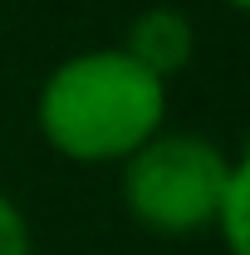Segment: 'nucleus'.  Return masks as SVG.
<instances>
[{
    "label": "nucleus",
    "mask_w": 250,
    "mask_h": 255,
    "mask_svg": "<svg viewBox=\"0 0 250 255\" xmlns=\"http://www.w3.org/2000/svg\"><path fill=\"white\" fill-rule=\"evenodd\" d=\"M167 128V84L123 44L59 59L34 94V132L74 167H123Z\"/></svg>",
    "instance_id": "1"
},
{
    "label": "nucleus",
    "mask_w": 250,
    "mask_h": 255,
    "mask_svg": "<svg viewBox=\"0 0 250 255\" xmlns=\"http://www.w3.org/2000/svg\"><path fill=\"white\" fill-rule=\"evenodd\" d=\"M246 152H226L216 137L187 132V128H162L152 142H142L123 162V191L127 216L167 241L206 236L216 221V206Z\"/></svg>",
    "instance_id": "2"
},
{
    "label": "nucleus",
    "mask_w": 250,
    "mask_h": 255,
    "mask_svg": "<svg viewBox=\"0 0 250 255\" xmlns=\"http://www.w3.org/2000/svg\"><path fill=\"white\" fill-rule=\"evenodd\" d=\"M118 44L147 74H157L162 84H172L196 59V25H191L187 10H177V5H147V10H137L127 20V30H123Z\"/></svg>",
    "instance_id": "3"
},
{
    "label": "nucleus",
    "mask_w": 250,
    "mask_h": 255,
    "mask_svg": "<svg viewBox=\"0 0 250 255\" xmlns=\"http://www.w3.org/2000/svg\"><path fill=\"white\" fill-rule=\"evenodd\" d=\"M211 236L221 241L226 255H250V157L236 167L231 187H226V196H221Z\"/></svg>",
    "instance_id": "4"
},
{
    "label": "nucleus",
    "mask_w": 250,
    "mask_h": 255,
    "mask_svg": "<svg viewBox=\"0 0 250 255\" xmlns=\"http://www.w3.org/2000/svg\"><path fill=\"white\" fill-rule=\"evenodd\" d=\"M0 255H34L30 221H25V211L10 191H0Z\"/></svg>",
    "instance_id": "5"
},
{
    "label": "nucleus",
    "mask_w": 250,
    "mask_h": 255,
    "mask_svg": "<svg viewBox=\"0 0 250 255\" xmlns=\"http://www.w3.org/2000/svg\"><path fill=\"white\" fill-rule=\"evenodd\" d=\"M221 5H226V10H236V15H241V10H250V0H221Z\"/></svg>",
    "instance_id": "6"
}]
</instances>
